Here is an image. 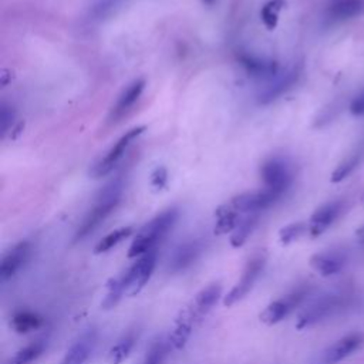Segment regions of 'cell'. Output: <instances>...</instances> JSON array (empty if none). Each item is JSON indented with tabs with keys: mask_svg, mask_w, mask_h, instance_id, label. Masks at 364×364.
<instances>
[{
	"mask_svg": "<svg viewBox=\"0 0 364 364\" xmlns=\"http://www.w3.org/2000/svg\"><path fill=\"white\" fill-rule=\"evenodd\" d=\"M13 117H15L13 111L9 110V107L3 106V109H2V131H3V134L8 133L10 124L13 122Z\"/></svg>",
	"mask_w": 364,
	"mask_h": 364,
	"instance_id": "35",
	"label": "cell"
},
{
	"mask_svg": "<svg viewBox=\"0 0 364 364\" xmlns=\"http://www.w3.org/2000/svg\"><path fill=\"white\" fill-rule=\"evenodd\" d=\"M32 255V245L28 241L19 242L10 251H8L0 264V279L6 282L16 276L19 271L28 264Z\"/></svg>",
	"mask_w": 364,
	"mask_h": 364,
	"instance_id": "11",
	"label": "cell"
},
{
	"mask_svg": "<svg viewBox=\"0 0 364 364\" xmlns=\"http://www.w3.org/2000/svg\"><path fill=\"white\" fill-rule=\"evenodd\" d=\"M202 2H203L205 5H208V6H212V5L217 3V0H202Z\"/></svg>",
	"mask_w": 364,
	"mask_h": 364,
	"instance_id": "37",
	"label": "cell"
},
{
	"mask_svg": "<svg viewBox=\"0 0 364 364\" xmlns=\"http://www.w3.org/2000/svg\"><path fill=\"white\" fill-rule=\"evenodd\" d=\"M178 219V210L171 208L145 224L137 233L128 251V257H140L144 253L157 249L158 244L168 235Z\"/></svg>",
	"mask_w": 364,
	"mask_h": 364,
	"instance_id": "1",
	"label": "cell"
},
{
	"mask_svg": "<svg viewBox=\"0 0 364 364\" xmlns=\"http://www.w3.org/2000/svg\"><path fill=\"white\" fill-rule=\"evenodd\" d=\"M46 346H47V340L39 339L26 347L17 350L16 354L12 356L6 364H30L44 353Z\"/></svg>",
	"mask_w": 364,
	"mask_h": 364,
	"instance_id": "24",
	"label": "cell"
},
{
	"mask_svg": "<svg viewBox=\"0 0 364 364\" xmlns=\"http://www.w3.org/2000/svg\"><path fill=\"white\" fill-rule=\"evenodd\" d=\"M265 266H266V255L262 252L253 255L248 261L246 266L244 268L241 279L230 289V292L225 296L224 304L232 306V304H235L237 302L242 300L252 291L256 280L259 279V276L262 275Z\"/></svg>",
	"mask_w": 364,
	"mask_h": 364,
	"instance_id": "5",
	"label": "cell"
},
{
	"mask_svg": "<svg viewBox=\"0 0 364 364\" xmlns=\"http://www.w3.org/2000/svg\"><path fill=\"white\" fill-rule=\"evenodd\" d=\"M122 195V184L120 181H113L109 185L104 187L95 198V203L91 208V211L86 215L82 225L77 229L75 241H82L89 237L93 230H95L107 217L116 210L120 203Z\"/></svg>",
	"mask_w": 364,
	"mask_h": 364,
	"instance_id": "2",
	"label": "cell"
},
{
	"mask_svg": "<svg viewBox=\"0 0 364 364\" xmlns=\"http://www.w3.org/2000/svg\"><path fill=\"white\" fill-rule=\"evenodd\" d=\"M284 6V0H271L268 2L262 10H261V17L264 24L269 30H273L277 24L279 20V13Z\"/></svg>",
	"mask_w": 364,
	"mask_h": 364,
	"instance_id": "30",
	"label": "cell"
},
{
	"mask_svg": "<svg viewBox=\"0 0 364 364\" xmlns=\"http://www.w3.org/2000/svg\"><path fill=\"white\" fill-rule=\"evenodd\" d=\"M296 77H298L296 71H289L280 77H276L275 82H272L261 94H259V102L268 104L276 100L286 90H289L292 87V84L296 82Z\"/></svg>",
	"mask_w": 364,
	"mask_h": 364,
	"instance_id": "21",
	"label": "cell"
},
{
	"mask_svg": "<svg viewBox=\"0 0 364 364\" xmlns=\"http://www.w3.org/2000/svg\"><path fill=\"white\" fill-rule=\"evenodd\" d=\"M222 295V286L219 283H212L210 286H206L203 288L191 302V304L187 307L191 313L194 315V318L199 322L208 311H210L217 302L219 300Z\"/></svg>",
	"mask_w": 364,
	"mask_h": 364,
	"instance_id": "16",
	"label": "cell"
},
{
	"mask_svg": "<svg viewBox=\"0 0 364 364\" xmlns=\"http://www.w3.org/2000/svg\"><path fill=\"white\" fill-rule=\"evenodd\" d=\"M205 251V244L201 239H191L181 244L172 256L170 257L168 271L172 273H181L190 269Z\"/></svg>",
	"mask_w": 364,
	"mask_h": 364,
	"instance_id": "9",
	"label": "cell"
},
{
	"mask_svg": "<svg viewBox=\"0 0 364 364\" xmlns=\"http://www.w3.org/2000/svg\"><path fill=\"white\" fill-rule=\"evenodd\" d=\"M241 62L249 74L256 77H273L277 74V64L253 56H242Z\"/></svg>",
	"mask_w": 364,
	"mask_h": 364,
	"instance_id": "25",
	"label": "cell"
},
{
	"mask_svg": "<svg viewBox=\"0 0 364 364\" xmlns=\"http://www.w3.org/2000/svg\"><path fill=\"white\" fill-rule=\"evenodd\" d=\"M257 219H259V214H248V217L238 224V226L232 232L230 237V245L233 248H241L248 241V238L251 237V233L253 232L257 224Z\"/></svg>",
	"mask_w": 364,
	"mask_h": 364,
	"instance_id": "26",
	"label": "cell"
},
{
	"mask_svg": "<svg viewBox=\"0 0 364 364\" xmlns=\"http://www.w3.org/2000/svg\"><path fill=\"white\" fill-rule=\"evenodd\" d=\"M217 224L214 232L217 235H225L228 232H233L239 224V212L230 203L221 205L217 212Z\"/></svg>",
	"mask_w": 364,
	"mask_h": 364,
	"instance_id": "22",
	"label": "cell"
},
{
	"mask_svg": "<svg viewBox=\"0 0 364 364\" xmlns=\"http://www.w3.org/2000/svg\"><path fill=\"white\" fill-rule=\"evenodd\" d=\"M347 264V257L340 251H326L310 257V265L319 275L329 277L340 273Z\"/></svg>",
	"mask_w": 364,
	"mask_h": 364,
	"instance_id": "13",
	"label": "cell"
},
{
	"mask_svg": "<svg viewBox=\"0 0 364 364\" xmlns=\"http://www.w3.org/2000/svg\"><path fill=\"white\" fill-rule=\"evenodd\" d=\"M306 230H309V225L303 222H295L291 225H286L279 230V239L283 245H289L298 241Z\"/></svg>",
	"mask_w": 364,
	"mask_h": 364,
	"instance_id": "31",
	"label": "cell"
},
{
	"mask_svg": "<svg viewBox=\"0 0 364 364\" xmlns=\"http://www.w3.org/2000/svg\"><path fill=\"white\" fill-rule=\"evenodd\" d=\"M329 16L334 20H347L364 13V0H333Z\"/></svg>",
	"mask_w": 364,
	"mask_h": 364,
	"instance_id": "19",
	"label": "cell"
},
{
	"mask_svg": "<svg viewBox=\"0 0 364 364\" xmlns=\"http://www.w3.org/2000/svg\"><path fill=\"white\" fill-rule=\"evenodd\" d=\"M357 164H358L357 155H354V157H350L349 160L343 161L331 174V182H340V181L346 179L354 171Z\"/></svg>",
	"mask_w": 364,
	"mask_h": 364,
	"instance_id": "32",
	"label": "cell"
},
{
	"mask_svg": "<svg viewBox=\"0 0 364 364\" xmlns=\"http://www.w3.org/2000/svg\"><path fill=\"white\" fill-rule=\"evenodd\" d=\"M356 235H357V239H358L361 244H364V225H363L360 229H357Z\"/></svg>",
	"mask_w": 364,
	"mask_h": 364,
	"instance_id": "36",
	"label": "cell"
},
{
	"mask_svg": "<svg viewBox=\"0 0 364 364\" xmlns=\"http://www.w3.org/2000/svg\"><path fill=\"white\" fill-rule=\"evenodd\" d=\"M157 249H152L140 256L124 273L117 276V280L124 291V295L134 296L144 289V286L148 283L154 273L155 266H157Z\"/></svg>",
	"mask_w": 364,
	"mask_h": 364,
	"instance_id": "4",
	"label": "cell"
},
{
	"mask_svg": "<svg viewBox=\"0 0 364 364\" xmlns=\"http://www.w3.org/2000/svg\"><path fill=\"white\" fill-rule=\"evenodd\" d=\"M124 2L125 0H95L90 8L89 17L91 21H101L116 13Z\"/></svg>",
	"mask_w": 364,
	"mask_h": 364,
	"instance_id": "27",
	"label": "cell"
},
{
	"mask_svg": "<svg viewBox=\"0 0 364 364\" xmlns=\"http://www.w3.org/2000/svg\"><path fill=\"white\" fill-rule=\"evenodd\" d=\"M44 325L43 318L33 310H19L12 316L10 326L19 334H26L39 330Z\"/></svg>",
	"mask_w": 364,
	"mask_h": 364,
	"instance_id": "20",
	"label": "cell"
},
{
	"mask_svg": "<svg viewBox=\"0 0 364 364\" xmlns=\"http://www.w3.org/2000/svg\"><path fill=\"white\" fill-rule=\"evenodd\" d=\"M349 304V295L342 292H330L318 298L310 306H307L298 318L296 327L299 330L316 326L334 315L340 313Z\"/></svg>",
	"mask_w": 364,
	"mask_h": 364,
	"instance_id": "3",
	"label": "cell"
},
{
	"mask_svg": "<svg viewBox=\"0 0 364 364\" xmlns=\"http://www.w3.org/2000/svg\"><path fill=\"white\" fill-rule=\"evenodd\" d=\"M144 89H145V80L144 79H138V80H136L129 84L118 97L116 107L113 109V117L114 118L121 117L122 114H125L129 109H131L137 102V100L141 97Z\"/></svg>",
	"mask_w": 364,
	"mask_h": 364,
	"instance_id": "18",
	"label": "cell"
},
{
	"mask_svg": "<svg viewBox=\"0 0 364 364\" xmlns=\"http://www.w3.org/2000/svg\"><path fill=\"white\" fill-rule=\"evenodd\" d=\"M309 292H310L309 288H306V286H300V288L292 291L291 293L272 302L261 313V320L269 326L282 322L283 319L288 318L298 306L303 303Z\"/></svg>",
	"mask_w": 364,
	"mask_h": 364,
	"instance_id": "6",
	"label": "cell"
},
{
	"mask_svg": "<svg viewBox=\"0 0 364 364\" xmlns=\"http://www.w3.org/2000/svg\"><path fill=\"white\" fill-rule=\"evenodd\" d=\"M279 199L277 195L271 192L269 190L257 191V192H245L235 198H232L229 202L239 214H259L273 205Z\"/></svg>",
	"mask_w": 364,
	"mask_h": 364,
	"instance_id": "10",
	"label": "cell"
},
{
	"mask_svg": "<svg viewBox=\"0 0 364 364\" xmlns=\"http://www.w3.org/2000/svg\"><path fill=\"white\" fill-rule=\"evenodd\" d=\"M170 346H171L170 340H165L164 337H158V339H155L151 343L145 354L143 364H164Z\"/></svg>",
	"mask_w": 364,
	"mask_h": 364,
	"instance_id": "29",
	"label": "cell"
},
{
	"mask_svg": "<svg viewBox=\"0 0 364 364\" xmlns=\"http://www.w3.org/2000/svg\"><path fill=\"white\" fill-rule=\"evenodd\" d=\"M262 178L266 190L277 195L279 198L291 187L292 174L289 167L282 160H271L262 167Z\"/></svg>",
	"mask_w": 364,
	"mask_h": 364,
	"instance_id": "8",
	"label": "cell"
},
{
	"mask_svg": "<svg viewBox=\"0 0 364 364\" xmlns=\"http://www.w3.org/2000/svg\"><path fill=\"white\" fill-rule=\"evenodd\" d=\"M145 131V127L140 125V127H134L127 131L111 148L110 151L104 155V157L93 167L91 170V175L94 178H101V176H106L107 174H110L116 165L118 164V161L124 157L125 151L128 149V147L131 145V143L140 137L143 133Z\"/></svg>",
	"mask_w": 364,
	"mask_h": 364,
	"instance_id": "7",
	"label": "cell"
},
{
	"mask_svg": "<svg viewBox=\"0 0 364 364\" xmlns=\"http://www.w3.org/2000/svg\"><path fill=\"white\" fill-rule=\"evenodd\" d=\"M364 342V337L361 333H352L345 337H342L340 340H337L333 343L325 353L323 361L326 364H337L352 356L357 349L361 347Z\"/></svg>",
	"mask_w": 364,
	"mask_h": 364,
	"instance_id": "15",
	"label": "cell"
},
{
	"mask_svg": "<svg viewBox=\"0 0 364 364\" xmlns=\"http://www.w3.org/2000/svg\"><path fill=\"white\" fill-rule=\"evenodd\" d=\"M343 211V202L340 201H334L329 202L323 206H320L319 210L311 215L310 222H309V233L310 237H320L327 228L339 218V215Z\"/></svg>",
	"mask_w": 364,
	"mask_h": 364,
	"instance_id": "14",
	"label": "cell"
},
{
	"mask_svg": "<svg viewBox=\"0 0 364 364\" xmlns=\"http://www.w3.org/2000/svg\"><path fill=\"white\" fill-rule=\"evenodd\" d=\"M198 323V320L194 318V315L188 309L182 310L179 316L176 318L175 322V327L172 330V333L170 334V345L176 349L181 350L187 345V342L190 340V337L192 334L194 326Z\"/></svg>",
	"mask_w": 364,
	"mask_h": 364,
	"instance_id": "17",
	"label": "cell"
},
{
	"mask_svg": "<svg viewBox=\"0 0 364 364\" xmlns=\"http://www.w3.org/2000/svg\"><path fill=\"white\" fill-rule=\"evenodd\" d=\"M350 111L353 116H364V91H361L350 104Z\"/></svg>",
	"mask_w": 364,
	"mask_h": 364,
	"instance_id": "34",
	"label": "cell"
},
{
	"mask_svg": "<svg viewBox=\"0 0 364 364\" xmlns=\"http://www.w3.org/2000/svg\"><path fill=\"white\" fill-rule=\"evenodd\" d=\"M134 229L131 226H124L120 229H116L113 232H110L107 237H104L94 248L95 253H106L110 249H113L114 246H117L120 242H122L124 239H127L128 237L133 235Z\"/></svg>",
	"mask_w": 364,
	"mask_h": 364,
	"instance_id": "28",
	"label": "cell"
},
{
	"mask_svg": "<svg viewBox=\"0 0 364 364\" xmlns=\"http://www.w3.org/2000/svg\"><path fill=\"white\" fill-rule=\"evenodd\" d=\"M167 181H168V174H167V170L164 167H160L152 172L151 182L155 188L163 190L167 185Z\"/></svg>",
	"mask_w": 364,
	"mask_h": 364,
	"instance_id": "33",
	"label": "cell"
},
{
	"mask_svg": "<svg viewBox=\"0 0 364 364\" xmlns=\"http://www.w3.org/2000/svg\"><path fill=\"white\" fill-rule=\"evenodd\" d=\"M97 343V330L94 327L83 331L71 347L67 350L66 356L60 361V364H84L90 354L93 353Z\"/></svg>",
	"mask_w": 364,
	"mask_h": 364,
	"instance_id": "12",
	"label": "cell"
},
{
	"mask_svg": "<svg viewBox=\"0 0 364 364\" xmlns=\"http://www.w3.org/2000/svg\"><path fill=\"white\" fill-rule=\"evenodd\" d=\"M137 342V334L136 331H128L124 334L121 339L111 347L109 353V361L110 364H121L134 349Z\"/></svg>",
	"mask_w": 364,
	"mask_h": 364,
	"instance_id": "23",
	"label": "cell"
}]
</instances>
